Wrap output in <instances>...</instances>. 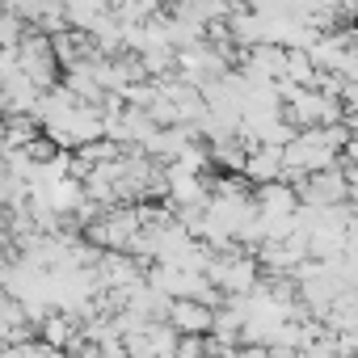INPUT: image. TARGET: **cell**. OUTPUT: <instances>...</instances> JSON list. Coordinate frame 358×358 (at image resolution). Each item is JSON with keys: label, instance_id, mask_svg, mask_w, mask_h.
<instances>
[{"label": "cell", "instance_id": "obj_1", "mask_svg": "<svg viewBox=\"0 0 358 358\" xmlns=\"http://www.w3.org/2000/svg\"><path fill=\"white\" fill-rule=\"evenodd\" d=\"M164 324H173L177 333H211V320H215V308L194 299V295H173L164 303Z\"/></svg>", "mask_w": 358, "mask_h": 358}]
</instances>
